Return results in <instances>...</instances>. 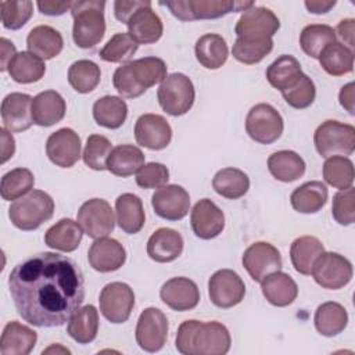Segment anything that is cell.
Instances as JSON below:
<instances>
[{
	"label": "cell",
	"instance_id": "cell-1",
	"mask_svg": "<svg viewBox=\"0 0 355 355\" xmlns=\"http://www.w3.org/2000/svg\"><path fill=\"white\" fill-rule=\"evenodd\" d=\"M8 288L18 315L36 327L65 324L85 300L80 268L55 252H39L14 266Z\"/></svg>",
	"mask_w": 355,
	"mask_h": 355
},
{
	"label": "cell",
	"instance_id": "cell-2",
	"mask_svg": "<svg viewBox=\"0 0 355 355\" xmlns=\"http://www.w3.org/2000/svg\"><path fill=\"white\" fill-rule=\"evenodd\" d=\"M232 344L227 327L219 322L184 320L176 333V349L183 355H225Z\"/></svg>",
	"mask_w": 355,
	"mask_h": 355
},
{
	"label": "cell",
	"instance_id": "cell-3",
	"mask_svg": "<svg viewBox=\"0 0 355 355\" xmlns=\"http://www.w3.org/2000/svg\"><path fill=\"white\" fill-rule=\"evenodd\" d=\"M105 1L87 0L72 1L71 14L73 18L72 37L78 47L93 49L105 33L104 18Z\"/></svg>",
	"mask_w": 355,
	"mask_h": 355
},
{
	"label": "cell",
	"instance_id": "cell-4",
	"mask_svg": "<svg viewBox=\"0 0 355 355\" xmlns=\"http://www.w3.org/2000/svg\"><path fill=\"white\" fill-rule=\"evenodd\" d=\"M54 214L53 198L42 191L32 190L26 196L15 200L8 208L11 223L24 232L36 230Z\"/></svg>",
	"mask_w": 355,
	"mask_h": 355
},
{
	"label": "cell",
	"instance_id": "cell-5",
	"mask_svg": "<svg viewBox=\"0 0 355 355\" xmlns=\"http://www.w3.org/2000/svg\"><path fill=\"white\" fill-rule=\"evenodd\" d=\"M180 21L215 19L229 12L245 11L252 7V1H230V0H178L161 3Z\"/></svg>",
	"mask_w": 355,
	"mask_h": 355
},
{
	"label": "cell",
	"instance_id": "cell-6",
	"mask_svg": "<svg viewBox=\"0 0 355 355\" xmlns=\"http://www.w3.org/2000/svg\"><path fill=\"white\" fill-rule=\"evenodd\" d=\"M316 151L324 157L351 155L355 150V128L338 121H324L313 135Z\"/></svg>",
	"mask_w": 355,
	"mask_h": 355
},
{
	"label": "cell",
	"instance_id": "cell-7",
	"mask_svg": "<svg viewBox=\"0 0 355 355\" xmlns=\"http://www.w3.org/2000/svg\"><path fill=\"white\" fill-rule=\"evenodd\" d=\"M157 98L166 114L172 116L184 115L193 107L196 98L194 85L184 73H171L161 82Z\"/></svg>",
	"mask_w": 355,
	"mask_h": 355
},
{
	"label": "cell",
	"instance_id": "cell-8",
	"mask_svg": "<svg viewBox=\"0 0 355 355\" xmlns=\"http://www.w3.org/2000/svg\"><path fill=\"white\" fill-rule=\"evenodd\" d=\"M283 128L282 115L268 103H259L251 107L245 118L248 136L259 144H272L276 141L282 136Z\"/></svg>",
	"mask_w": 355,
	"mask_h": 355
},
{
	"label": "cell",
	"instance_id": "cell-9",
	"mask_svg": "<svg viewBox=\"0 0 355 355\" xmlns=\"http://www.w3.org/2000/svg\"><path fill=\"white\" fill-rule=\"evenodd\" d=\"M100 312L111 323H123L135 306V293L129 284L112 282L103 287L98 298Z\"/></svg>",
	"mask_w": 355,
	"mask_h": 355
},
{
	"label": "cell",
	"instance_id": "cell-10",
	"mask_svg": "<svg viewBox=\"0 0 355 355\" xmlns=\"http://www.w3.org/2000/svg\"><path fill=\"white\" fill-rule=\"evenodd\" d=\"M311 273L320 287L338 290L351 282L352 265L337 252H323L315 261Z\"/></svg>",
	"mask_w": 355,
	"mask_h": 355
},
{
	"label": "cell",
	"instance_id": "cell-11",
	"mask_svg": "<svg viewBox=\"0 0 355 355\" xmlns=\"http://www.w3.org/2000/svg\"><path fill=\"white\" fill-rule=\"evenodd\" d=\"M78 223L90 239L107 237L115 227L114 211L103 198L85 201L78 211Z\"/></svg>",
	"mask_w": 355,
	"mask_h": 355
},
{
	"label": "cell",
	"instance_id": "cell-12",
	"mask_svg": "<svg viewBox=\"0 0 355 355\" xmlns=\"http://www.w3.org/2000/svg\"><path fill=\"white\" fill-rule=\"evenodd\" d=\"M280 28V21L266 7L252 6L247 8L239 18L234 32L237 37L250 40L270 39Z\"/></svg>",
	"mask_w": 355,
	"mask_h": 355
},
{
	"label": "cell",
	"instance_id": "cell-13",
	"mask_svg": "<svg viewBox=\"0 0 355 355\" xmlns=\"http://www.w3.org/2000/svg\"><path fill=\"white\" fill-rule=\"evenodd\" d=\"M168 338V319L158 308H146L136 324V341L146 352L159 351Z\"/></svg>",
	"mask_w": 355,
	"mask_h": 355
},
{
	"label": "cell",
	"instance_id": "cell-14",
	"mask_svg": "<svg viewBox=\"0 0 355 355\" xmlns=\"http://www.w3.org/2000/svg\"><path fill=\"white\" fill-rule=\"evenodd\" d=\"M208 295L215 306L227 309L243 301L245 284L234 270L220 269L209 277Z\"/></svg>",
	"mask_w": 355,
	"mask_h": 355
},
{
	"label": "cell",
	"instance_id": "cell-15",
	"mask_svg": "<svg viewBox=\"0 0 355 355\" xmlns=\"http://www.w3.org/2000/svg\"><path fill=\"white\" fill-rule=\"evenodd\" d=\"M244 269L252 280L261 283L268 275L282 269L283 261L279 250L266 241L251 244L241 258Z\"/></svg>",
	"mask_w": 355,
	"mask_h": 355
},
{
	"label": "cell",
	"instance_id": "cell-16",
	"mask_svg": "<svg viewBox=\"0 0 355 355\" xmlns=\"http://www.w3.org/2000/svg\"><path fill=\"white\" fill-rule=\"evenodd\" d=\"M154 212L166 220H180L190 209V196L179 184H165L151 197Z\"/></svg>",
	"mask_w": 355,
	"mask_h": 355
},
{
	"label": "cell",
	"instance_id": "cell-17",
	"mask_svg": "<svg viewBox=\"0 0 355 355\" xmlns=\"http://www.w3.org/2000/svg\"><path fill=\"white\" fill-rule=\"evenodd\" d=\"M49 159L60 168H71L80 158V137L71 128H61L46 141Z\"/></svg>",
	"mask_w": 355,
	"mask_h": 355
},
{
	"label": "cell",
	"instance_id": "cell-18",
	"mask_svg": "<svg viewBox=\"0 0 355 355\" xmlns=\"http://www.w3.org/2000/svg\"><path fill=\"white\" fill-rule=\"evenodd\" d=\"M137 144L150 150H164L172 139V129L168 121L157 114H143L135 125Z\"/></svg>",
	"mask_w": 355,
	"mask_h": 355
},
{
	"label": "cell",
	"instance_id": "cell-19",
	"mask_svg": "<svg viewBox=\"0 0 355 355\" xmlns=\"http://www.w3.org/2000/svg\"><path fill=\"white\" fill-rule=\"evenodd\" d=\"M190 223L197 237L211 240L222 233L225 227V215L212 200L202 198L193 207Z\"/></svg>",
	"mask_w": 355,
	"mask_h": 355
},
{
	"label": "cell",
	"instance_id": "cell-20",
	"mask_svg": "<svg viewBox=\"0 0 355 355\" xmlns=\"http://www.w3.org/2000/svg\"><path fill=\"white\" fill-rule=\"evenodd\" d=\"M159 297L171 309L184 312L196 308L200 301V290L189 277H172L159 290Z\"/></svg>",
	"mask_w": 355,
	"mask_h": 355
},
{
	"label": "cell",
	"instance_id": "cell-21",
	"mask_svg": "<svg viewBox=\"0 0 355 355\" xmlns=\"http://www.w3.org/2000/svg\"><path fill=\"white\" fill-rule=\"evenodd\" d=\"M32 97L25 93H10L1 103V119L8 132L28 130L33 122Z\"/></svg>",
	"mask_w": 355,
	"mask_h": 355
},
{
	"label": "cell",
	"instance_id": "cell-22",
	"mask_svg": "<svg viewBox=\"0 0 355 355\" xmlns=\"http://www.w3.org/2000/svg\"><path fill=\"white\" fill-rule=\"evenodd\" d=\"M87 261L90 266L101 273L118 270L126 261V252L123 245L110 237L96 239L87 252Z\"/></svg>",
	"mask_w": 355,
	"mask_h": 355
},
{
	"label": "cell",
	"instance_id": "cell-23",
	"mask_svg": "<svg viewBox=\"0 0 355 355\" xmlns=\"http://www.w3.org/2000/svg\"><path fill=\"white\" fill-rule=\"evenodd\" d=\"M183 251V237L179 232L169 227L157 229L147 241L148 257L159 263L172 262Z\"/></svg>",
	"mask_w": 355,
	"mask_h": 355
},
{
	"label": "cell",
	"instance_id": "cell-24",
	"mask_svg": "<svg viewBox=\"0 0 355 355\" xmlns=\"http://www.w3.org/2000/svg\"><path fill=\"white\" fill-rule=\"evenodd\" d=\"M129 35L139 44H151L161 39L164 25L161 18L153 11L151 4L139 8L128 21Z\"/></svg>",
	"mask_w": 355,
	"mask_h": 355
},
{
	"label": "cell",
	"instance_id": "cell-25",
	"mask_svg": "<svg viewBox=\"0 0 355 355\" xmlns=\"http://www.w3.org/2000/svg\"><path fill=\"white\" fill-rule=\"evenodd\" d=\"M67 111L65 100L55 90H44L32 100V118L39 126L49 128L58 123Z\"/></svg>",
	"mask_w": 355,
	"mask_h": 355
},
{
	"label": "cell",
	"instance_id": "cell-26",
	"mask_svg": "<svg viewBox=\"0 0 355 355\" xmlns=\"http://www.w3.org/2000/svg\"><path fill=\"white\" fill-rule=\"evenodd\" d=\"M37 334L31 327L12 320L8 322L1 333V355H28L36 345Z\"/></svg>",
	"mask_w": 355,
	"mask_h": 355
},
{
	"label": "cell",
	"instance_id": "cell-27",
	"mask_svg": "<svg viewBox=\"0 0 355 355\" xmlns=\"http://www.w3.org/2000/svg\"><path fill=\"white\" fill-rule=\"evenodd\" d=\"M262 294L266 301L275 306H287L298 295L297 283L284 272H273L261 282Z\"/></svg>",
	"mask_w": 355,
	"mask_h": 355
},
{
	"label": "cell",
	"instance_id": "cell-28",
	"mask_svg": "<svg viewBox=\"0 0 355 355\" xmlns=\"http://www.w3.org/2000/svg\"><path fill=\"white\" fill-rule=\"evenodd\" d=\"M115 212L118 226L128 234H136L146 222L143 202L140 197L132 193H123L115 200Z\"/></svg>",
	"mask_w": 355,
	"mask_h": 355
},
{
	"label": "cell",
	"instance_id": "cell-29",
	"mask_svg": "<svg viewBox=\"0 0 355 355\" xmlns=\"http://www.w3.org/2000/svg\"><path fill=\"white\" fill-rule=\"evenodd\" d=\"M26 46L28 50L39 58L51 60L61 53L64 40L61 33L53 26L39 25L28 33Z\"/></svg>",
	"mask_w": 355,
	"mask_h": 355
},
{
	"label": "cell",
	"instance_id": "cell-30",
	"mask_svg": "<svg viewBox=\"0 0 355 355\" xmlns=\"http://www.w3.org/2000/svg\"><path fill=\"white\" fill-rule=\"evenodd\" d=\"M82 234L83 230L78 222L69 218H64L46 232L44 243L50 248L64 252H72L80 244Z\"/></svg>",
	"mask_w": 355,
	"mask_h": 355
},
{
	"label": "cell",
	"instance_id": "cell-31",
	"mask_svg": "<svg viewBox=\"0 0 355 355\" xmlns=\"http://www.w3.org/2000/svg\"><path fill=\"white\" fill-rule=\"evenodd\" d=\"M327 187L324 183L313 180L306 182L297 187L291 196L290 201L293 208L301 214H316L327 202Z\"/></svg>",
	"mask_w": 355,
	"mask_h": 355
},
{
	"label": "cell",
	"instance_id": "cell-32",
	"mask_svg": "<svg viewBox=\"0 0 355 355\" xmlns=\"http://www.w3.org/2000/svg\"><path fill=\"white\" fill-rule=\"evenodd\" d=\"M196 58L207 69L220 68L229 55L227 44L225 39L218 33L202 35L196 42Z\"/></svg>",
	"mask_w": 355,
	"mask_h": 355
},
{
	"label": "cell",
	"instance_id": "cell-33",
	"mask_svg": "<svg viewBox=\"0 0 355 355\" xmlns=\"http://www.w3.org/2000/svg\"><path fill=\"white\" fill-rule=\"evenodd\" d=\"M270 175L284 183L294 182L305 173V161L291 150H280L268 158Z\"/></svg>",
	"mask_w": 355,
	"mask_h": 355
},
{
	"label": "cell",
	"instance_id": "cell-34",
	"mask_svg": "<svg viewBox=\"0 0 355 355\" xmlns=\"http://www.w3.org/2000/svg\"><path fill=\"white\" fill-rule=\"evenodd\" d=\"M302 73L304 72L301 71L300 61L290 54H283L268 67L266 79L270 86L284 92L293 87Z\"/></svg>",
	"mask_w": 355,
	"mask_h": 355
},
{
	"label": "cell",
	"instance_id": "cell-35",
	"mask_svg": "<svg viewBox=\"0 0 355 355\" xmlns=\"http://www.w3.org/2000/svg\"><path fill=\"white\" fill-rule=\"evenodd\" d=\"M144 165L143 151L133 144H121L112 148L108 159L107 169L121 178H128L136 173Z\"/></svg>",
	"mask_w": 355,
	"mask_h": 355
},
{
	"label": "cell",
	"instance_id": "cell-36",
	"mask_svg": "<svg viewBox=\"0 0 355 355\" xmlns=\"http://www.w3.org/2000/svg\"><path fill=\"white\" fill-rule=\"evenodd\" d=\"M324 252L322 241L313 236H302L293 241L290 259L294 269L301 275H311L315 261Z\"/></svg>",
	"mask_w": 355,
	"mask_h": 355
},
{
	"label": "cell",
	"instance_id": "cell-37",
	"mask_svg": "<svg viewBox=\"0 0 355 355\" xmlns=\"http://www.w3.org/2000/svg\"><path fill=\"white\" fill-rule=\"evenodd\" d=\"M68 334L78 344L92 343L98 331V311L94 305H85L78 308L68 320Z\"/></svg>",
	"mask_w": 355,
	"mask_h": 355
},
{
	"label": "cell",
	"instance_id": "cell-38",
	"mask_svg": "<svg viewBox=\"0 0 355 355\" xmlns=\"http://www.w3.org/2000/svg\"><path fill=\"white\" fill-rule=\"evenodd\" d=\"M128 116V105L122 97L104 96L93 104V118L97 125L107 129H118Z\"/></svg>",
	"mask_w": 355,
	"mask_h": 355
},
{
	"label": "cell",
	"instance_id": "cell-39",
	"mask_svg": "<svg viewBox=\"0 0 355 355\" xmlns=\"http://www.w3.org/2000/svg\"><path fill=\"white\" fill-rule=\"evenodd\" d=\"M315 327L326 337H333L344 331L348 323V313L345 308L338 302H323L315 312Z\"/></svg>",
	"mask_w": 355,
	"mask_h": 355
},
{
	"label": "cell",
	"instance_id": "cell-40",
	"mask_svg": "<svg viewBox=\"0 0 355 355\" xmlns=\"http://www.w3.org/2000/svg\"><path fill=\"white\" fill-rule=\"evenodd\" d=\"M136 85L146 92L155 83L162 82L166 75V64L158 57H143L128 62Z\"/></svg>",
	"mask_w": 355,
	"mask_h": 355
},
{
	"label": "cell",
	"instance_id": "cell-41",
	"mask_svg": "<svg viewBox=\"0 0 355 355\" xmlns=\"http://www.w3.org/2000/svg\"><path fill=\"white\" fill-rule=\"evenodd\" d=\"M212 187L219 196L229 200H237L248 191L250 179L241 169L229 166L215 173Z\"/></svg>",
	"mask_w": 355,
	"mask_h": 355
},
{
	"label": "cell",
	"instance_id": "cell-42",
	"mask_svg": "<svg viewBox=\"0 0 355 355\" xmlns=\"http://www.w3.org/2000/svg\"><path fill=\"white\" fill-rule=\"evenodd\" d=\"M8 73L17 83H33L43 78L46 65L42 58L31 51H21L8 65Z\"/></svg>",
	"mask_w": 355,
	"mask_h": 355
},
{
	"label": "cell",
	"instance_id": "cell-43",
	"mask_svg": "<svg viewBox=\"0 0 355 355\" xmlns=\"http://www.w3.org/2000/svg\"><path fill=\"white\" fill-rule=\"evenodd\" d=\"M334 42L336 32L330 25L326 24L306 25L300 35V44L302 51L312 58H319L322 51Z\"/></svg>",
	"mask_w": 355,
	"mask_h": 355
},
{
	"label": "cell",
	"instance_id": "cell-44",
	"mask_svg": "<svg viewBox=\"0 0 355 355\" xmlns=\"http://www.w3.org/2000/svg\"><path fill=\"white\" fill-rule=\"evenodd\" d=\"M320 67L331 76H341L352 72L354 51L344 47L341 43L329 44L319 55Z\"/></svg>",
	"mask_w": 355,
	"mask_h": 355
},
{
	"label": "cell",
	"instance_id": "cell-45",
	"mask_svg": "<svg viewBox=\"0 0 355 355\" xmlns=\"http://www.w3.org/2000/svg\"><path fill=\"white\" fill-rule=\"evenodd\" d=\"M100 67L90 60H78L68 69V82L78 93H90L100 83Z\"/></svg>",
	"mask_w": 355,
	"mask_h": 355
},
{
	"label": "cell",
	"instance_id": "cell-46",
	"mask_svg": "<svg viewBox=\"0 0 355 355\" xmlns=\"http://www.w3.org/2000/svg\"><path fill=\"white\" fill-rule=\"evenodd\" d=\"M35 184L33 173L26 168H15L3 175L0 193L3 200L15 201L32 191Z\"/></svg>",
	"mask_w": 355,
	"mask_h": 355
},
{
	"label": "cell",
	"instance_id": "cell-47",
	"mask_svg": "<svg viewBox=\"0 0 355 355\" xmlns=\"http://www.w3.org/2000/svg\"><path fill=\"white\" fill-rule=\"evenodd\" d=\"M323 179L327 184L345 190L354 183V164L343 155L329 157L323 164Z\"/></svg>",
	"mask_w": 355,
	"mask_h": 355
},
{
	"label": "cell",
	"instance_id": "cell-48",
	"mask_svg": "<svg viewBox=\"0 0 355 355\" xmlns=\"http://www.w3.org/2000/svg\"><path fill=\"white\" fill-rule=\"evenodd\" d=\"M139 43L129 35V32H119L100 50V58L107 62H125L135 55Z\"/></svg>",
	"mask_w": 355,
	"mask_h": 355
},
{
	"label": "cell",
	"instance_id": "cell-49",
	"mask_svg": "<svg viewBox=\"0 0 355 355\" xmlns=\"http://www.w3.org/2000/svg\"><path fill=\"white\" fill-rule=\"evenodd\" d=\"M273 49V40L263 39V40H250L237 37L233 47L232 54L233 57L247 65L261 62Z\"/></svg>",
	"mask_w": 355,
	"mask_h": 355
},
{
	"label": "cell",
	"instance_id": "cell-50",
	"mask_svg": "<svg viewBox=\"0 0 355 355\" xmlns=\"http://www.w3.org/2000/svg\"><path fill=\"white\" fill-rule=\"evenodd\" d=\"M112 151L111 141L101 135H90L87 137L82 158L86 166L94 171L107 169V159Z\"/></svg>",
	"mask_w": 355,
	"mask_h": 355
},
{
	"label": "cell",
	"instance_id": "cell-51",
	"mask_svg": "<svg viewBox=\"0 0 355 355\" xmlns=\"http://www.w3.org/2000/svg\"><path fill=\"white\" fill-rule=\"evenodd\" d=\"M1 22L6 29L17 31L22 28L32 17L33 3L29 0L22 1H1Z\"/></svg>",
	"mask_w": 355,
	"mask_h": 355
},
{
	"label": "cell",
	"instance_id": "cell-52",
	"mask_svg": "<svg viewBox=\"0 0 355 355\" xmlns=\"http://www.w3.org/2000/svg\"><path fill=\"white\" fill-rule=\"evenodd\" d=\"M282 96L290 107L302 110L309 107L313 103L316 96V89L312 79L308 75L302 73L298 82L293 87L282 92Z\"/></svg>",
	"mask_w": 355,
	"mask_h": 355
},
{
	"label": "cell",
	"instance_id": "cell-53",
	"mask_svg": "<svg viewBox=\"0 0 355 355\" xmlns=\"http://www.w3.org/2000/svg\"><path fill=\"white\" fill-rule=\"evenodd\" d=\"M331 214L337 223L348 226L355 219V191L352 187L341 190L334 194Z\"/></svg>",
	"mask_w": 355,
	"mask_h": 355
},
{
	"label": "cell",
	"instance_id": "cell-54",
	"mask_svg": "<svg viewBox=\"0 0 355 355\" xmlns=\"http://www.w3.org/2000/svg\"><path fill=\"white\" fill-rule=\"evenodd\" d=\"M169 179V171L164 164L148 162L136 172V183L141 189H159Z\"/></svg>",
	"mask_w": 355,
	"mask_h": 355
},
{
	"label": "cell",
	"instance_id": "cell-55",
	"mask_svg": "<svg viewBox=\"0 0 355 355\" xmlns=\"http://www.w3.org/2000/svg\"><path fill=\"white\" fill-rule=\"evenodd\" d=\"M112 83H114V87L116 89V92L122 97H126V98H136V97H140L144 93L136 85V82H135V79L130 73L128 62L115 69L114 76H112Z\"/></svg>",
	"mask_w": 355,
	"mask_h": 355
},
{
	"label": "cell",
	"instance_id": "cell-56",
	"mask_svg": "<svg viewBox=\"0 0 355 355\" xmlns=\"http://www.w3.org/2000/svg\"><path fill=\"white\" fill-rule=\"evenodd\" d=\"M151 1L148 0H130V1H125V0H116L114 3V14L115 18L122 22V24H128L129 18L141 7L144 6H150Z\"/></svg>",
	"mask_w": 355,
	"mask_h": 355
},
{
	"label": "cell",
	"instance_id": "cell-57",
	"mask_svg": "<svg viewBox=\"0 0 355 355\" xmlns=\"http://www.w3.org/2000/svg\"><path fill=\"white\" fill-rule=\"evenodd\" d=\"M336 36L341 40V44L348 50L354 51L355 47V19H341L336 28Z\"/></svg>",
	"mask_w": 355,
	"mask_h": 355
},
{
	"label": "cell",
	"instance_id": "cell-58",
	"mask_svg": "<svg viewBox=\"0 0 355 355\" xmlns=\"http://www.w3.org/2000/svg\"><path fill=\"white\" fill-rule=\"evenodd\" d=\"M36 6L42 14L55 17V15L65 14L68 10L71 11L72 1H47V0H44V1H37Z\"/></svg>",
	"mask_w": 355,
	"mask_h": 355
},
{
	"label": "cell",
	"instance_id": "cell-59",
	"mask_svg": "<svg viewBox=\"0 0 355 355\" xmlns=\"http://www.w3.org/2000/svg\"><path fill=\"white\" fill-rule=\"evenodd\" d=\"M1 135V164L7 162L15 153V140L7 129L0 130Z\"/></svg>",
	"mask_w": 355,
	"mask_h": 355
},
{
	"label": "cell",
	"instance_id": "cell-60",
	"mask_svg": "<svg viewBox=\"0 0 355 355\" xmlns=\"http://www.w3.org/2000/svg\"><path fill=\"white\" fill-rule=\"evenodd\" d=\"M338 100H340V104L351 114L354 115L355 114V107H354V101H355V96H354V83L349 82L347 85H344L340 90V94H338Z\"/></svg>",
	"mask_w": 355,
	"mask_h": 355
},
{
	"label": "cell",
	"instance_id": "cell-61",
	"mask_svg": "<svg viewBox=\"0 0 355 355\" xmlns=\"http://www.w3.org/2000/svg\"><path fill=\"white\" fill-rule=\"evenodd\" d=\"M0 47H1V67H0V69L6 71V69H8V65L12 61V58L17 55V50H15L14 43L10 42L6 37L0 39Z\"/></svg>",
	"mask_w": 355,
	"mask_h": 355
},
{
	"label": "cell",
	"instance_id": "cell-62",
	"mask_svg": "<svg viewBox=\"0 0 355 355\" xmlns=\"http://www.w3.org/2000/svg\"><path fill=\"white\" fill-rule=\"evenodd\" d=\"M304 4L312 14H326L336 6V0H306Z\"/></svg>",
	"mask_w": 355,
	"mask_h": 355
},
{
	"label": "cell",
	"instance_id": "cell-63",
	"mask_svg": "<svg viewBox=\"0 0 355 355\" xmlns=\"http://www.w3.org/2000/svg\"><path fill=\"white\" fill-rule=\"evenodd\" d=\"M50 352H62V354H71L69 349L61 347V345H51L47 349H43V354H50Z\"/></svg>",
	"mask_w": 355,
	"mask_h": 355
}]
</instances>
